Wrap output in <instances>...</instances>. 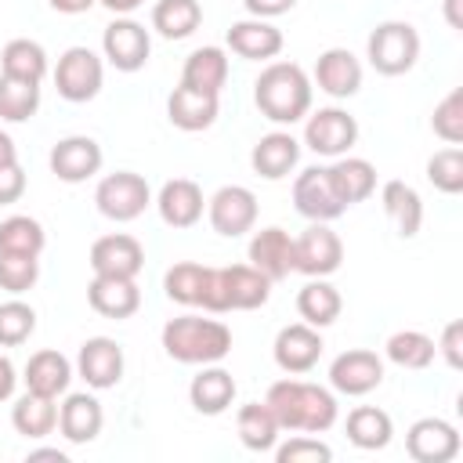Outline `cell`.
<instances>
[{"label":"cell","instance_id":"cell-1","mask_svg":"<svg viewBox=\"0 0 463 463\" xmlns=\"http://www.w3.org/2000/svg\"><path fill=\"white\" fill-rule=\"evenodd\" d=\"M264 405L271 409V416L279 420L282 430H300V434H326L336 416H340V405H336V391L333 387H322V383H311V380H275L264 394Z\"/></svg>","mask_w":463,"mask_h":463},{"label":"cell","instance_id":"cell-2","mask_svg":"<svg viewBox=\"0 0 463 463\" xmlns=\"http://www.w3.org/2000/svg\"><path fill=\"white\" fill-rule=\"evenodd\" d=\"M315 83L297 61H268L253 80V105L264 119L293 127L311 112Z\"/></svg>","mask_w":463,"mask_h":463},{"label":"cell","instance_id":"cell-3","mask_svg":"<svg viewBox=\"0 0 463 463\" xmlns=\"http://www.w3.org/2000/svg\"><path fill=\"white\" fill-rule=\"evenodd\" d=\"M166 358L181 365H213L232 354V329L221 318L203 315H177L159 333Z\"/></svg>","mask_w":463,"mask_h":463},{"label":"cell","instance_id":"cell-4","mask_svg":"<svg viewBox=\"0 0 463 463\" xmlns=\"http://www.w3.org/2000/svg\"><path fill=\"white\" fill-rule=\"evenodd\" d=\"M268 297H271V279L260 275L253 264L213 268L206 311H210V315H224V311H257V307L268 304Z\"/></svg>","mask_w":463,"mask_h":463},{"label":"cell","instance_id":"cell-5","mask_svg":"<svg viewBox=\"0 0 463 463\" xmlns=\"http://www.w3.org/2000/svg\"><path fill=\"white\" fill-rule=\"evenodd\" d=\"M365 58L380 76H405L420 61V33L412 22H380L365 40Z\"/></svg>","mask_w":463,"mask_h":463},{"label":"cell","instance_id":"cell-6","mask_svg":"<svg viewBox=\"0 0 463 463\" xmlns=\"http://www.w3.org/2000/svg\"><path fill=\"white\" fill-rule=\"evenodd\" d=\"M94 206L101 217L116 221V224H127V221H137L148 206H152V188L141 174L134 170H116V174H105L94 188Z\"/></svg>","mask_w":463,"mask_h":463},{"label":"cell","instance_id":"cell-7","mask_svg":"<svg viewBox=\"0 0 463 463\" xmlns=\"http://www.w3.org/2000/svg\"><path fill=\"white\" fill-rule=\"evenodd\" d=\"M354 141H358V119L347 109L326 105V109L304 116V145L315 156L340 159V156H347L354 148Z\"/></svg>","mask_w":463,"mask_h":463},{"label":"cell","instance_id":"cell-8","mask_svg":"<svg viewBox=\"0 0 463 463\" xmlns=\"http://www.w3.org/2000/svg\"><path fill=\"white\" fill-rule=\"evenodd\" d=\"M344 264V242L329 228V221H311L293 239V271L307 279H329Z\"/></svg>","mask_w":463,"mask_h":463},{"label":"cell","instance_id":"cell-9","mask_svg":"<svg viewBox=\"0 0 463 463\" xmlns=\"http://www.w3.org/2000/svg\"><path fill=\"white\" fill-rule=\"evenodd\" d=\"M101 83H105V61L90 47L61 51V58L54 65V87L65 101H72V105L94 101L101 94Z\"/></svg>","mask_w":463,"mask_h":463},{"label":"cell","instance_id":"cell-10","mask_svg":"<svg viewBox=\"0 0 463 463\" xmlns=\"http://www.w3.org/2000/svg\"><path fill=\"white\" fill-rule=\"evenodd\" d=\"M101 54L116 72H137L148 65L152 54V36L141 22H134L130 14H116L105 33H101Z\"/></svg>","mask_w":463,"mask_h":463},{"label":"cell","instance_id":"cell-11","mask_svg":"<svg viewBox=\"0 0 463 463\" xmlns=\"http://www.w3.org/2000/svg\"><path fill=\"white\" fill-rule=\"evenodd\" d=\"M257 195L246 184H224L206 199V217L210 228L224 239H239L246 232H253L257 224Z\"/></svg>","mask_w":463,"mask_h":463},{"label":"cell","instance_id":"cell-12","mask_svg":"<svg viewBox=\"0 0 463 463\" xmlns=\"http://www.w3.org/2000/svg\"><path fill=\"white\" fill-rule=\"evenodd\" d=\"M383 383V358L369 347H347L329 362V387L347 398H362Z\"/></svg>","mask_w":463,"mask_h":463},{"label":"cell","instance_id":"cell-13","mask_svg":"<svg viewBox=\"0 0 463 463\" xmlns=\"http://www.w3.org/2000/svg\"><path fill=\"white\" fill-rule=\"evenodd\" d=\"M101 163H105V152H101V145H98L94 137H87V134H69V137L54 141V148H51V156H47L51 174H54L58 181H65V184H83V181H90V177L101 170Z\"/></svg>","mask_w":463,"mask_h":463},{"label":"cell","instance_id":"cell-14","mask_svg":"<svg viewBox=\"0 0 463 463\" xmlns=\"http://www.w3.org/2000/svg\"><path fill=\"white\" fill-rule=\"evenodd\" d=\"M463 441L456 423L441 420V416H423L405 430V452L416 463H452L459 456Z\"/></svg>","mask_w":463,"mask_h":463},{"label":"cell","instance_id":"cell-15","mask_svg":"<svg viewBox=\"0 0 463 463\" xmlns=\"http://www.w3.org/2000/svg\"><path fill=\"white\" fill-rule=\"evenodd\" d=\"M123 369H127V358H123V347L112 340V336H90L80 344V354H76V376L90 387V391H109L123 380Z\"/></svg>","mask_w":463,"mask_h":463},{"label":"cell","instance_id":"cell-16","mask_svg":"<svg viewBox=\"0 0 463 463\" xmlns=\"http://www.w3.org/2000/svg\"><path fill=\"white\" fill-rule=\"evenodd\" d=\"M322 333L307 322H293V326H282L275 344H271V354H275V365L289 376H304L318 365L322 358Z\"/></svg>","mask_w":463,"mask_h":463},{"label":"cell","instance_id":"cell-17","mask_svg":"<svg viewBox=\"0 0 463 463\" xmlns=\"http://www.w3.org/2000/svg\"><path fill=\"white\" fill-rule=\"evenodd\" d=\"M293 206L307 221H336L347 210L340 203V195L333 192V181H329L326 166H307V170L297 174V181H293Z\"/></svg>","mask_w":463,"mask_h":463},{"label":"cell","instance_id":"cell-18","mask_svg":"<svg viewBox=\"0 0 463 463\" xmlns=\"http://www.w3.org/2000/svg\"><path fill=\"white\" fill-rule=\"evenodd\" d=\"M145 268V246L127 235V232H112L94 239L90 246V271L94 275H119V279H137Z\"/></svg>","mask_w":463,"mask_h":463},{"label":"cell","instance_id":"cell-19","mask_svg":"<svg viewBox=\"0 0 463 463\" xmlns=\"http://www.w3.org/2000/svg\"><path fill=\"white\" fill-rule=\"evenodd\" d=\"M311 83H315L322 94L336 98V101L354 98V94L362 90V61H358L347 47H329V51L318 54L315 72H311Z\"/></svg>","mask_w":463,"mask_h":463},{"label":"cell","instance_id":"cell-20","mask_svg":"<svg viewBox=\"0 0 463 463\" xmlns=\"http://www.w3.org/2000/svg\"><path fill=\"white\" fill-rule=\"evenodd\" d=\"M156 210H159L163 224H170V228H192V224L203 221L206 199H203V188L192 177H170V181H163V188L156 195Z\"/></svg>","mask_w":463,"mask_h":463},{"label":"cell","instance_id":"cell-21","mask_svg":"<svg viewBox=\"0 0 463 463\" xmlns=\"http://www.w3.org/2000/svg\"><path fill=\"white\" fill-rule=\"evenodd\" d=\"M105 427V409L94 394L87 391H76L69 394L65 391V402L58 405V430L69 445H90Z\"/></svg>","mask_w":463,"mask_h":463},{"label":"cell","instance_id":"cell-22","mask_svg":"<svg viewBox=\"0 0 463 463\" xmlns=\"http://www.w3.org/2000/svg\"><path fill=\"white\" fill-rule=\"evenodd\" d=\"M228 51L246 58V61H271L279 58L286 36L279 25H271L268 18H242V22H232L228 29Z\"/></svg>","mask_w":463,"mask_h":463},{"label":"cell","instance_id":"cell-23","mask_svg":"<svg viewBox=\"0 0 463 463\" xmlns=\"http://www.w3.org/2000/svg\"><path fill=\"white\" fill-rule=\"evenodd\" d=\"M72 376H76V365H72L61 351L43 347V351L29 354L25 373H22V383H25V391H33V394H43V398H54V402H58V398H65V391H69Z\"/></svg>","mask_w":463,"mask_h":463},{"label":"cell","instance_id":"cell-24","mask_svg":"<svg viewBox=\"0 0 463 463\" xmlns=\"http://www.w3.org/2000/svg\"><path fill=\"white\" fill-rule=\"evenodd\" d=\"M87 304L101 315V318H130L141 307V289L137 279H119V275H94L87 286Z\"/></svg>","mask_w":463,"mask_h":463},{"label":"cell","instance_id":"cell-25","mask_svg":"<svg viewBox=\"0 0 463 463\" xmlns=\"http://www.w3.org/2000/svg\"><path fill=\"white\" fill-rule=\"evenodd\" d=\"M246 257L260 275L279 282V279H286L293 271V235L286 228H279V224L260 228V232H253V239L246 246Z\"/></svg>","mask_w":463,"mask_h":463},{"label":"cell","instance_id":"cell-26","mask_svg":"<svg viewBox=\"0 0 463 463\" xmlns=\"http://www.w3.org/2000/svg\"><path fill=\"white\" fill-rule=\"evenodd\" d=\"M235 394H239L235 376H232L228 369H221L217 362H213V365H203V369L192 376V383H188V402H192V409L203 412V416H221V412H228L232 402H235Z\"/></svg>","mask_w":463,"mask_h":463},{"label":"cell","instance_id":"cell-27","mask_svg":"<svg viewBox=\"0 0 463 463\" xmlns=\"http://www.w3.org/2000/svg\"><path fill=\"white\" fill-rule=\"evenodd\" d=\"M300 163V141L289 134V130H271L264 134L253 152H250V166L264 177V181H282L297 170Z\"/></svg>","mask_w":463,"mask_h":463},{"label":"cell","instance_id":"cell-28","mask_svg":"<svg viewBox=\"0 0 463 463\" xmlns=\"http://www.w3.org/2000/svg\"><path fill=\"white\" fill-rule=\"evenodd\" d=\"M217 112H221V98L217 94H199L192 87H174L170 98H166V119L177 127V130H206L217 123Z\"/></svg>","mask_w":463,"mask_h":463},{"label":"cell","instance_id":"cell-29","mask_svg":"<svg viewBox=\"0 0 463 463\" xmlns=\"http://www.w3.org/2000/svg\"><path fill=\"white\" fill-rule=\"evenodd\" d=\"M210 282H213V268L195 264V260H177L174 268H166L163 275V293L181 304V307H203L210 300Z\"/></svg>","mask_w":463,"mask_h":463},{"label":"cell","instance_id":"cell-30","mask_svg":"<svg viewBox=\"0 0 463 463\" xmlns=\"http://www.w3.org/2000/svg\"><path fill=\"white\" fill-rule=\"evenodd\" d=\"M228 83V51L224 47H195L188 58H184V69H181V87H192L199 94H217L224 90Z\"/></svg>","mask_w":463,"mask_h":463},{"label":"cell","instance_id":"cell-31","mask_svg":"<svg viewBox=\"0 0 463 463\" xmlns=\"http://www.w3.org/2000/svg\"><path fill=\"white\" fill-rule=\"evenodd\" d=\"M329 181H333V192L340 195L344 206H354V203H365L373 192H376V166L362 156H340L326 166Z\"/></svg>","mask_w":463,"mask_h":463},{"label":"cell","instance_id":"cell-32","mask_svg":"<svg viewBox=\"0 0 463 463\" xmlns=\"http://www.w3.org/2000/svg\"><path fill=\"white\" fill-rule=\"evenodd\" d=\"M380 203H383V213L391 217V224H394V232L402 239H416L420 235V228H423V199H420V192L412 184H405L398 177L383 181Z\"/></svg>","mask_w":463,"mask_h":463},{"label":"cell","instance_id":"cell-33","mask_svg":"<svg viewBox=\"0 0 463 463\" xmlns=\"http://www.w3.org/2000/svg\"><path fill=\"white\" fill-rule=\"evenodd\" d=\"M340 311H344V297H340V289L333 282L307 279L300 286V293H297V315H300V322H307L315 329H326V326H333L340 318Z\"/></svg>","mask_w":463,"mask_h":463},{"label":"cell","instance_id":"cell-34","mask_svg":"<svg viewBox=\"0 0 463 463\" xmlns=\"http://www.w3.org/2000/svg\"><path fill=\"white\" fill-rule=\"evenodd\" d=\"M347 441L362 452H376V449H387L391 438H394V420L391 412L376 409V405H354L347 412Z\"/></svg>","mask_w":463,"mask_h":463},{"label":"cell","instance_id":"cell-35","mask_svg":"<svg viewBox=\"0 0 463 463\" xmlns=\"http://www.w3.org/2000/svg\"><path fill=\"white\" fill-rule=\"evenodd\" d=\"M51 61H47V51L43 43L29 40V36H14L4 43L0 51V72L11 76V80H25V83H43Z\"/></svg>","mask_w":463,"mask_h":463},{"label":"cell","instance_id":"cell-36","mask_svg":"<svg viewBox=\"0 0 463 463\" xmlns=\"http://www.w3.org/2000/svg\"><path fill=\"white\" fill-rule=\"evenodd\" d=\"M235 434L250 452H271L279 445L282 427H279V420L271 416V409L264 402H246L235 412Z\"/></svg>","mask_w":463,"mask_h":463},{"label":"cell","instance_id":"cell-37","mask_svg":"<svg viewBox=\"0 0 463 463\" xmlns=\"http://www.w3.org/2000/svg\"><path fill=\"white\" fill-rule=\"evenodd\" d=\"M11 427H14L22 438H29V441L47 438V434L58 427V405H54V398H43V394L25 391V394L11 405Z\"/></svg>","mask_w":463,"mask_h":463},{"label":"cell","instance_id":"cell-38","mask_svg":"<svg viewBox=\"0 0 463 463\" xmlns=\"http://www.w3.org/2000/svg\"><path fill=\"white\" fill-rule=\"evenodd\" d=\"M203 25L199 0H156L152 7V29L163 40H188Z\"/></svg>","mask_w":463,"mask_h":463},{"label":"cell","instance_id":"cell-39","mask_svg":"<svg viewBox=\"0 0 463 463\" xmlns=\"http://www.w3.org/2000/svg\"><path fill=\"white\" fill-rule=\"evenodd\" d=\"M383 354H387V362H394L398 369H427L434 358H438V344L427 336V333H420V329H398V333H391L387 336V344H383Z\"/></svg>","mask_w":463,"mask_h":463},{"label":"cell","instance_id":"cell-40","mask_svg":"<svg viewBox=\"0 0 463 463\" xmlns=\"http://www.w3.org/2000/svg\"><path fill=\"white\" fill-rule=\"evenodd\" d=\"M47 246V232L36 217L29 213H11L0 221V253H25V257H40Z\"/></svg>","mask_w":463,"mask_h":463},{"label":"cell","instance_id":"cell-41","mask_svg":"<svg viewBox=\"0 0 463 463\" xmlns=\"http://www.w3.org/2000/svg\"><path fill=\"white\" fill-rule=\"evenodd\" d=\"M40 109V83L11 80L0 72V119L4 123H25Z\"/></svg>","mask_w":463,"mask_h":463},{"label":"cell","instance_id":"cell-42","mask_svg":"<svg viewBox=\"0 0 463 463\" xmlns=\"http://www.w3.org/2000/svg\"><path fill=\"white\" fill-rule=\"evenodd\" d=\"M427 181L445 195H459L463 192V148L459 145L438 148L427 159Z\"/></svg>","mask_w":463,"mask_h":463},{"label":"cell","instance_id":"cell-43","mask_svg":"<svg viewBox=\"0 0 463 463\" xmlns=\"http://www.w3.org/2000/svg\"><path fill=\"white\" fill-rule=\"evenodd\" d=\"M33 333H36V311L18 297L4 300L0 304V347H18Z\"/></svg>","mask_w":463,"mask_h":463},{"label":"cell","instance_id":"cell-44","mask_svg":"<svg viewBox=\"0 0 463 463\" xmlns=\"http://www.w3.org/2000/svg\"><path fill=\"white\" fill-rule=\"evenodd\" d=\"M40 279V257L25 253H0V289L11 297H22Z\"/></svg>","mask_w":463,"mask_h":463},{"label":"cell","instance_id":"cell-45","mask_svg":"<svg viewBox=\"0 0 463 463\" xmlns=\"http://www.w3.org/2000/svg\"><path fill=\"white\" fill-rule=\"evenodd\" d=\"M430 130L445 141V145H463V87L449 90L434 112H430Z\"/></svg>","mask_w":463,"mask_h":463},{"label":"cell","instance_id":"cell-46","mask_svg":"<svg viewBox=\"0 0 463 463\" xmlns=\"http://www.w3.org/2000/svg\"><path fill=\"white\" fill-rule=\"evenodd\" d=\"M271 452H275L279 463H329L333 459V449L326 441H318L311 434H297V430H293L289 441L275 445Z\"/></svg>","mask_w":463,"mask_h":463},{"label":"cell","instance_id":"cell-47","mask_svg":"<svg viewBox=\"0 0 463 463\" xmlns=\"http://www.w3.org/2000/svg\"><path fill=\"white\" fill-rule=\"evenodd\" d=\"M438 354L449 362V369H459V365H463V322H459V318H452V322L441 329Z\"/></svg>","mask_w":463,"mask_h":463},{"label":"cell","instance_id":"cell-48","mask_svg":"<svg viewBox=\"0 0 463 463\" xmlns=\"http://www.w3.org/2000/svg\"><path fill=\"white\" fill-rule=\"evenodd\" d=\"M25 195V170L18 163L0 166V206H11Z\"/></svg>","mask_w":463,"mask_h":463},{"label":"cell","instance_id":"cell-49","mask_svg":"<svg viewBox=\"0 0 463 463\" xmlns=\"http://www.w3.org/2000/svg\"><path fill=\"white\" fill-rule=\"evenodd\" d=\"M246 4V11H250V18H279V14H286V11H293V4L297 0H242Z\"/></svg>","mask_w":463,"mask_h":463},{"label":"cell","instance_id":"cell-50","mask_svg":"<svg viewBox=\"0 0 463 463\" xmlns=\"http://www.w3.org/2000/svg\"><path fill=\"white\" fill-rule=\"evenodd\" d=\"M14 387H18V369L7 354H0V402L14 398Z\"/></svg>","mask_w":463,"mask_h":463},{"label":"cell","instance_id":"cell-51","mask_svg":"<svg viewBox=\"0 0 463 463\" xmlns=\"http://www.w3.org/2000/svg\"><path fill=\"white\" fill-rule=\"evenodd\" d=\"M58 14H83V11H90L98 0H47Z\"/></svg>","mask_w":463,"mask_h":463},{"label":"cell","instance_id":"cell-52","mask_svg":"<svg viewBox=\"0 0 463 463\" xmlns=\"http://www.w3.org/2000/svg\"><path fill=\"white\" fill-rule=\"evenodd\" d=\"M445 22L456 33H463V0H445Z\"/></svg>","mask_w":463,"mask_h":463},{"label":"cell","instance_id":"cell-53","mask_svg":"<svg viewBox=\"0 0 463 463\" xmlns=\"http://www.w3.org/2000/svg\"><path fill=\"white\" fill-rule=\"evenodd\" d=\"M11 163H18V148H14L11 134L0 130V166H11Z\"/></svg>","mask_w":463,"mask_h":463},{"label":"cell","instance_id":"cell-54","mask_svg":"<svg viewBox=\"0 0 463 463\" xmlns=\"http://www.w3.org/2000/svg\"><path fill=\"white\" fill-rule=\"evenodd\" d=\"M98 4H101V7H109L112 14H134L145 0H98Z\"/></svg>","mask_w":463,"mask_h":463},{"label":"cell","instance_id":"cell-55","mask_svg":"<svg viewBox=\"0 0 463 463\" xmlns=\"http://www.w3.org/2000/svg\"><path fill=\"white\" fill-rule=\"evenodd\" d=\"M36 459H54V463H69V456H65L61 449H33V452H29V463H36Z\"/></svg>","mask_w":463,"mask_h":463}]
</instances>
